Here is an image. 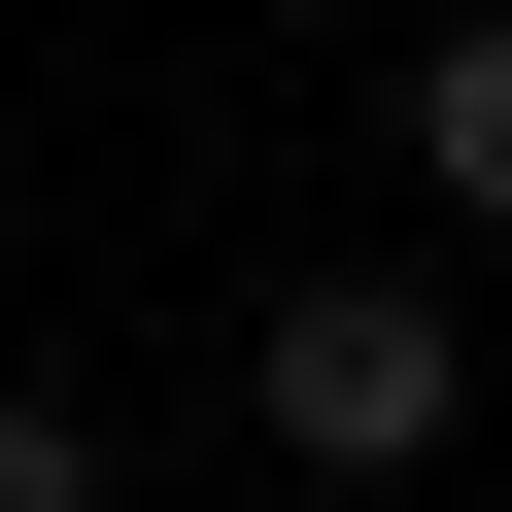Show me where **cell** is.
I'll return each instance as SVG.
<instances>
[{
  "mask_svg": "<svg viewBox=\"0 0 512 512\" xmlns=\"http://www.w3.org/2000/svg\"><path fill=\"white\" fill-rule=\"evenodd\" d=\"M239 444H274V478H444L478 444V308L444 274H274V308H239Z\"/></svg>",
  "mask_w": 512,
  "mask_h": 512,
  "instance_id": "obj_1",
  "label": "cell"
},
{
  "mask_svg": "<svg viewBox=\"0 0 512 512\" xmlns=\"http://www.w3.org/2000/svg\"><path fill=\"white\" fill-rule=\"evenodd\" d=\"M0 512H103V410L69 376H0Z\"/></svg>",
  "mask_w": 512,
  "mask_h": 512,
  "instance_id": "obj_3",
  "label": "cell"
},
{
  "mask_svg": "<svg viewBox=\"0 0 512 512\" xmlns=\"http://www.w3.org/2000/svg\"><path fill=\"white\" fill-rule=\"evenodd\" d=\"M410 205L512 239V0H444V35H410Z\"/></svg>",
  "mask_w": 512,
  "mask_h": 512,
  "instance_id": "obj_2",
  "label": "cell"
}]
</instances>
